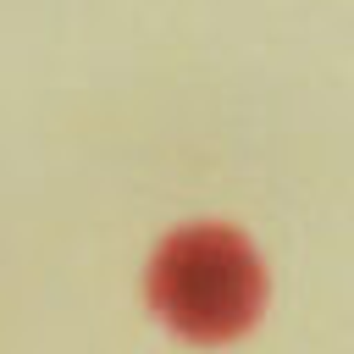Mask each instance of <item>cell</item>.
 <instances>
[{
	"label": "cell",
	"instance_id": "obj_1",
	"mask_svg": "<svg viewBox=\"0 0 354 354\" xmlns=\"http://www.w3.org/2000/svg\"><path fill=\"white\" fill-rule=\"evenodd\" d=\"M260 293H266L260 254L232 227H177L149 260L155 315L194 343L238 337L254 321Z\"/></svg>",
	"mask_w": 354,
	"mask_h": 354
}]
</instances>
